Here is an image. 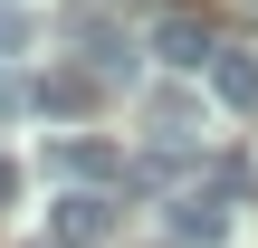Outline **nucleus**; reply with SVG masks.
I'll return each instance as SVG.
<instances>
[{
  "label": "nucleus",
  "mask_w": 258,
  "mask_h": 248,
  "mask_svg": "<svg viewBox=\"0 0 258 248\" xmlns=\"http://www.w3.org/2000/svg\"><path fill=\"white\" fill-rule=\"evenodd\" d=\"M144 115H153V134H163L172 153H182V143H201V134H191V124H201V96H182V86H172V96H153Z\"/></svg>",
  "instance_id": "obj_6"
},
{
  "label": "nucleus",
  "mask_w": 258,
  "mask_h": 248,
  "mask_svg": "<svg viewBox=\"0 0 258 248\" xmlns=\"http://www.w3.org/2000/svg\"><path fill=\"white\" fill-rule=\"evenodd\" d=\"M10 201H19V162L0 153V210H10Z\"/></svg>",
  "instance_id": "obj_9"
},
{
  "label": "nucleus",
  "mask_w": 258,
  "mask_h": 248,
  "mask_svg": "<svg viewBox=\"0 0 258 248\" xmlns=\"http://www.w3.org/2000/svg\"><path fill=\"white\" fill-rule=\"evenodd\" d=\"M0 105H19V86H0Z\"/></svg>",
  "instance_id": "obj_10"
},
{
  "label": "nucleus",
  "mask_w": 258,
  "mask_h": 248,
  "mask_svg": "<svg viewBox=\"0 0 258 248\" xmlns=\"http://www.w3.org/2000/svg\"><path fill=\"white\" fill-rule=\"evenodd\" d=\"M211 105L249 115V105H258V57H239V48H220V57H211Z\"/></svg>",
  "instance_id": "obj_3"
},
{
  "label": "nucleus",
  "mask_w": 258,
  "mask_h": 248,
  "mask_svg": "<svg viewBox=\"0 0 258 248\" xmlns=\"http://www.w3.org/2000/svg\"><path fill=\"white\" fill-rule=\"evenodd\" d=\"M105 229H115V201H105V191H67V201H57V239L77 248V239H105Z\"/></svg>",
  "instance_id": "obj_4"
},
{
  "label": "nucleus",
  "mask_w": 258,
  "mask_h": 248,
  "mask_svg": "<svg viewBox=\"0 0 258 248\" xmlns=\"http://www.w3.org/2000/svg\"><path fill=\"white\" fill-rule=\"evenodd\" d=\"M153 57H163V67H211V57H220V48H211V19H191V10L153 19Z\"/></svg>",
  "instance_id": "obj_1"
},
{
  "label": "nucleus",
  "mask_w": 258,
  "mask_h": 248,
  "mask_svg": "<svg viewBox=\"0 0 258 248\" xmlns=\"http://www.w3.org/2000/svg\"><path fill=\"white\" fill-rule=\"evenodd\" d=\"M77 48L96 57V76H124V29L115 19H77Z\"/></svg>",
  "instance_id": "obj_7"
},
{
  "label": "nucleus",
  "mask_w": 258,
  "mask_h": 248,
  "mask_svg": "<svg viewBox=\"0 0 258 248\" xmlns=\"http://www.w3.org/2000/svg\"><path fill=\"white\" fill-rule=\"evenodd\" d=\"M29 38H38V29H29V10H10V0H0V57H19Z\"/></svg>",
  "instance_id": "obj_8"
},
{
  "label": "nucleus",
  "mask_w": 258,
  "mask_h": 248,
  "mask_svg": "<svg viewBox=\"0 0 258 248\" xmlns=\"http://www.w3.org/2000/svg\"><path fill=\"white\" fill-rule=\"evenodd\" d=\"M220 229H230V220H220V210H211V201H201V191H191V201H172V210H163V239H172V248H220Z\"/></svg>",
  "instance_id": "obj_2"
},
{
  "label": "nucleus",
  "mask_w": 258,
  "mask_h": 248,
  "mask_svg": "<svg viewBox=\"0 0 258 248\" xmlns=\"http://www.w3.org/2000/svg\"><path fill=\"white\" fill-rule=\"evenodd\" d=\"M57 172L86 191V182H115V172H124V153H115V143H77V134H67V143H57Z\"/></svg>",
  "instance_id": "obj_5"
}]
</instances>
